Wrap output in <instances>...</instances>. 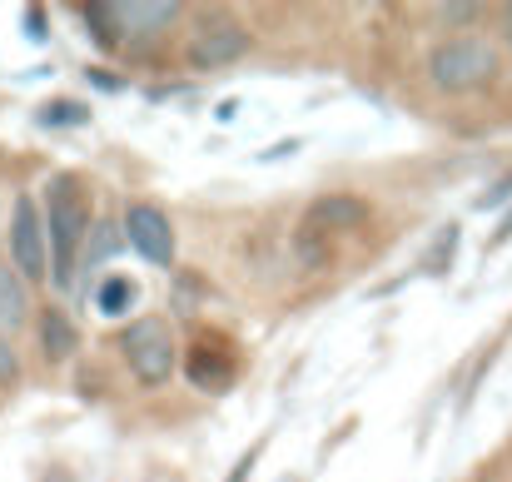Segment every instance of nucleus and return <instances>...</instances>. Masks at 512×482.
Masks as SVG:
<instances>
[{
  "label": "nucleus",
  "mask_w": 512,
  "mask_h": 482,
  "mask_svg": "<svg viewBox=\"0 0 512 482\" xmlns=\"http://www.w3.org/2000/svg\"><path fill=\"white\" fill-rule=\"evenodd\" d=\"M90 204L75 174H55L45 184V239H50V274L65 289L75 279V259L90 244Z\"/></svg>",
  "instance_id": "nucleus-1"
},
{
  "label": "nucleus",
  "mask_w": 512,
  "mask_h": 482,
  "mask_svg": "<svg viewBox=\"0 0 512 482\" xmlns=\"http://www.w3.org/2000/svg\"><path fill=\"white\" fill-rule=\"evenodd\" d=\"M503 70V55L493 40L483 35H453V40H438L433 55H428V80L433 90L443 95H468V90H483L493 85Z\"/></svg>",
  "instance_id": "nucleus-2"
},
{
  "label": "nucleus",
  "mask_w": 512,
  "mask_h": 482,
  "mask_svg": "<svg viewBox=\"0 0 512 482\" xmlns=\"http://www.w3.org/2000/svg\"><path fill=\"white\" fill-rule=\"evenodd\" d=\"M120 353L145 388H165L179 368V343L165 319H135L120 333Z\"/></svg>",
  "instance_id": "nucleus-3"
},
{
  "label": "nucleus",
  "mask_w": 512,
  "mask_h": 482,
  "mask_svg": "<svg viewBox=\"0 0 512 482\" xmlns=\"http://www.w3.org/2000/svg\"><path fill=\"white\" fill-rule=\"evenodd\" d=\"M10 264L20 269L25 284H40L50 274V249H45V219L30 194H15L10 209Z\"/></svg>",
  "instance_id": "nucleus-4"
},
{
  "label": "nucleus",
  "mask_w": 512,
  "mask_h": 482,
  "mask_svg": "<svg viewBox=\"0 0 512 482\" xmlns=\"http://www.w3.org/2000/svg\"><path fill=\"white\" fill-rule=\"evenodd\" d=\"M254 35L239 25V20H204L184 50V65L189 70H224V65H239L249 55Z\"/></svg>",
  "instance_id": "nucleus-5"
},
{
  "label": "nucleus",
  "mask_w": 512,
  "mask_h": 482,
  "mask_svg": "<svg viewBox=\"0 0 512 482\" xmlns=\"http://www.w3.org/2000/svg\"><path fill=\"white\" fill-rule=\"evenodd\" d=\"M120 229H125V244H130L145 264H155V269H170L174 264V224L160 204H145V199L130 204Z\"/></svg>",
  "instance_id": "nucleus-6"
},
{
  "label": "nucleus",
  "mask_w": 512,
  "mask_h": 482,
  "mask_svg": "<svg viewBox=\"0 0 512 482\" xmlns=\"http://www.w3.org/2000/svg\"><path fill=\"white\" fill-rule=\"evenodd\" d=\"M110 15H115L120 40H155L184 15V5H174V0H130V5H110Z\"/></svg>",
  "instance_id": "nucleus-7"
},
{
  "label": "nucleus",
  "mask_w": 512,
  "mask_h": 482,
  "mask_svg": "<svg viewBox=\"0 0 512 482\" xmlns=\"http://www.w3.org/2000/svg\"><path fill=\"white\" fill-rule=\"evenodd\" d=\"M184 373H189V383H194V388H204V393H224V388L234 383V358H229L219 343L199 338V343L189 348Z\"/></svg>",
  "instance_id": "nucleus-8"
},
{
  "label": "nucleus",
  "mask_w": 512,
  "mask_h": 482,
  "mask_svg": "<svg viewBox=\"0 0 512 482\" xmlns=\"http://www.w3.org/2000/svg\"><path fill=\"white\" fill-rule=\"evenodd\" d=\"M304 224H309V229H324V234H329V229L348 234V229H363V224H368V204L353 199V194H324V199L309 204Z\"/></svg>",
  "instance_id": "nucleus-9"
},
{
  "label": "nucleus",
  "mask_w": 512,
  "mask_h": 482,
  "mask_svg": "<svg viewBox=\"0 0 512 482\" xmlns=\"http://www.w3.org/2000/svg\"><path fill=\"white\" fill-rule=\"evenodd\" d=\"M30 323V284L20 279L15 264L0 259V333H15Z\"/></svg>",
  "instance_id": "nucleus-10"
},
{
  "label": "nucleus",
  "mask_w": 512,
  "mask_h": 482,
  "mask_svg": "<svg viewBox=\"0 0 512 482\" xmlns=\"http://www.w3.org/2000/svg\"><path fill=\"white\" fill-rule=\"evenodd\" d=\"M35 333H40V353H45V363H65V358L80 348V333H75V323L65 319L60 309H40Z\"/></svg>",
  "instance_id": "nucleus-11"
},
{
  "label": "nucleus",
  "mask_w": 512,
  "mask_h": 482,
  "mask_svg": "<svg viewBox=\"0 0 512 482\" xmlns=\"http://www.w3.org/2000/svg\"><path fill=\"white\" fill-rule=\"evenodd\" d=\"M135 294H140V289H135L125 274H110V279L95 289V309H100L105 319H125V314L135 309Z\"/></svg>",
  "instance_id": "nucleus-12"
},
{
  "label": "nucleus",
  "mask_w": 512,
  "mask_h": 482,
  "mask_svg": "<svg viewBox=\"0 0 512 482\" xmlns=\"http://www.w3.org/2000/svg\"><path fill=\"white\" fill-rule=\"evenodd\" d=\"M35 125L40 130H75V125H90V105L80 100H50L35 110Z\"/></svg>",
  "instance_id": "nucleus-13"
},
{
  "label": "nucleus",
  "mask_w": 512,
  "mask_h": 482,
  "mask_svg": "<svg viewBox=\"0 0 512 482\" xmlns=\"http://www.w3.org/2000/svg\"><path fill=\"white\" fill-rule=\"evenodd\" d=\"M299 259H304V269H329V234L324 229H309V224H299Z\"/></svg>",
  "instance_id": "nucleus-14"
},
{
  "label": "nucleus",
  "mask_w": 512,
  "mask_h": 482,
  "mask_svg": "<svg viewBox=\"0 0 512 482\" xmlns=\"http://www.w3.org/2000/svg\"><path fill=\"white\" fill-rule=\"evenodd\" d=\"M80 15H85V25H90V35H95L100 50H115V45H120V30H115L110 5H80Z\"/></svg>",
  "instance_id": "nucleus-15"
},
{
  "label": "nucleus",
  "mask_w": 512,
  "mask_h": 482,
  "mask_svg": "<svg viewBox=\"0 0 512 482\" xmlns=\"http://www.w3.org/2000/svg\"><path fill=\"white\" fill-rule=\"evenodd\" d=\"M120 244H125V229H115V224H95V244H85V269H100Z\"/></svg>",
  "instance_id": "nucleus-16"
},
{
  "label": "nucleus",
  "mask_w": 512,
  "mask_h": 482,
  "mask_svg": "<svg viewBox=\"0 0 512 482\" xmlns=\"http://www.w3.org/2000/svg\"><path fill=\"white\" fill-rule=\"evenodd\" d=\"M453 254H458V224H443L433 249H428V259H423V274H443L453 264Z\"/></svg>",
  "instance_id": "nucleus-17"
},
{
  "label": "nucleus",
  "mask_w": 512,
  "mask_h": 482,
  "mask_svg": "<svg viewBox=\"0 0 512 482\" xmlns=\"http://www.w3.org/2000/svg\"><path fill=\"white\" fill-rule=\"evenodd\" d=\"M508 199H512V174H503L488 194H478V199H473V209H483V214H488V209H503Z\"/></svg>",
  "instance_id": "nucleus-18"
},
{
  "label": "nucleus",
  "mask_w": 512,
  "mask_h": 482,
  "mask_svg": "<svg viewBox=\"0 0 512 482\" xmlns=\"http://www.w3.org/2000/svg\"><path fill=\"white\" fill-rule=\"evenodd\" d=\"M20 25H25V40H30V45H45V35H50V30H45V10H40V5H25Z\"/></svg>",
  "instance_id": "nucleus-19"
},
{
  "label": "nucleus",
  "mask_w": 512,
  "mask_h": 482,
  "mask_svg": "<svg viewBox=\"0 0 512 482\" xmlns=\"http://www.w3.org/2000/svg\"><path fill=\"white\" fill-rule=\"evenodd\" d=\"M20 378V353L10 348V338H0V388H10Z\"/></svg>",
  "instance_id": "nucleus-20"
},
{
  "label": "nucleus",
  "mask_w": 512,
  "mask_h": 482,
  "mask_svg": "<svg viewBox=\"0 0 512 482\" xmlns=\"http://www.w3.org/2000/svg\"><path fill=\"white\" fill-rule=\"evenodd\" d=\"M478 15H483V5H438V20H448V25H468Z\"/></svg>",
  "instance_id": "nucleus-21"
},
{
  "label": "nucleus",
  "mask_w": 512,
  "mask_h": 482,
  "mask_svg": "<svg viewBox=\"0 0 512 482\" xmlns=\"http://www.w3.org/2000/svg\"><path fill=\"white\" fill-rule=\"evenodd\" d=\"M254 463H259V448H254V453H244V458L234 463V473H229L224 482H249V473H254Z\"/></svg>",
  "instance_id": "nucleus-22"
},
{
  "label": "nucleus",
  "mask_w": 512,
  "mask_h": 482,
  "mask_svg": "<svg viewBox=\"0 0 512 482\" xmlns=\"http://www.w3.org/2000/svg\"><path fill=\"white\" fill-rule=\"evenodd\" d=\"M294 150H299V140H284V145H274L264 160H284V155H294Z\"/></svg>",
  "instance_id": "nucleus-23"
},
{
  "label": "nucleus",
  "mask_w": 512,
  "mask_h": 482,
  "mask_svg": "<svg viewBox=\"0 0 512 482\" xmlns=\"http://www.w3.org/2000/svg\"><path fill=\"white\" fill-rule=\"evenodd\" d=\"M498 30H503V40L512 45V5H503V15H498Z\"/></svg>",
  "instance_id": "nucleus-24"
},
{
  "label": "nucleus",
  "mask_w": 512,
  "mask_h": 482,
  "mask_svg": "<svg viewBox=\"0 0 512 482\" xmlns=\"http://www.w3.org/2000/svg\"><path fill=\"white\" fill-rule=\"evenodd\" d=\"M85 75H90L100 90H120V80H110V75H100V70H85Z\"/></svg>",
  "instance_id": "nucleus-25"
},
{
  "label": "nucleus",
  "mask_w": 512,
  "mask_h": 482,
  "mask_svg": "<svg viewBox=\"0 0 512 482\" xmlns=\"http://www.w3.org/2000/svg\"><path fill=\"white\" fill-rule=\"evenodd\" d=\"M508 239H512V209H508V219H503V229L493 234V249H498V244H508Z\"/></svg>",
  "instance_id": "nucleus-26"
},
{
  "label": "nucleus",
  "mask_w": 512,
  "mask_h": 482,
  "mask_svg": "<svg viewBox=\"0 0 512 482\" xmlns=\"http://www.w3.org/2000/svg\"><path fill=\"white\" fill-rule=\"evenodd\" d=\"M45 482H75V478H70L65 468H50V473H45Z\"/></svg>",
  "instance_id": "nucleus-27"
}]
</instances>
